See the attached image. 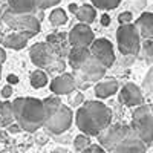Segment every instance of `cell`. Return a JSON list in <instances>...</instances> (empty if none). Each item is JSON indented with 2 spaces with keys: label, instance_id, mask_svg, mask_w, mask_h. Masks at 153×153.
<instances>
[{
  "label": "cell",
  "instance_id": "31",
  "mask_svg": "<svg viewBox=\"0 0 153 153\" xmlns=\"http://www.w3.org/2000/svg\"><path fill=\"white\" fill-rule=\"evenodd\" d=\"M132 19H133V16H132V12H130V11H124V12H121V14L118 16V22H120V25L132 23Z\"/></svg>",
  "mask_w": 153,
  "mask_h": 153
},
{
  "label": "cell",
  "instance_id": "33",
  "mask_svg": "<svg viewBox=\"0 0 153 153\" xmlns=\"http://www.w3.org/2000/svg\"><path fill=\"white\" fill-rule=\"evenodd\" d=\"M61 0H40V6L38 9H48V8H52V6H57Z\"/></svg>",
  "mask_w": 153,
  "mask_h": 153
},
{
  "label": "cell",
  "instance_id": "22",
  "mask_svg": "<svg viewBox=\"0 0 153 153\" xmlns=\"http://www.w3.org/2000/svg\"><path fill=\"white\" fill-rule=\"evenodd\" d=\"M16 121L11 101H0V127H8Z\"/></svg>",
  "mask_w": 153,
  "mask_h": 153
},
{
  "label": "cell",
  "instance_id": "6",
  "mask_svg": "<svg viewBox=\"0 0 153 153\" xmlns=\"http://www.w3.org/2000/svg\"><path fill=\"white\" fill-rule=\"evenodd\" d=\"M130 127L147 146H150L153 143V106H136L132 113Z\"/></svg>",
  "mask_w": 153,
  "mask_h": 153
},
{
  "label": "cell",
  "instance_id": "39",
  "mask_svg": "<svg viewBox=\"0 0 153 153\" xmlns=\"http://www.w3.org/2000/svg\"><path fill=\"white\" fill-rule=\"evenodd\" d=\"M76 9H78V5H76V3H71V5H69V11H71V12H74V14H75Z\"/></svg>",
  "mask_w": 153,
  "mask_h": 153
},
{
  "label": "cell",
  "instance_id": "9",
  "mask_svg": "<svg viewBox=\"0 0 153 153\" xmlns=\"http://www.w3.org/2000/svg\"><path fill=\"white\" fill-rule=\"evenodd\" d=\"M132 132V127L130 126H126V124H110L109 127L101 132L98 135L100 139V146L106 149L107 152H110L115 146H117L121 139H124L127 135Z\"/></svg>",
  "mask_w": 153,
  "mask_h": 153
},
{
  "label": "cell",
  "instance_id": "41",
  "mask_svg": "<svg viewBox=\"0 0 153 153\" xmlns=\"http://www.w3.org/2000/svg\"><path fill=\"white\" fill-rule=\"evenodd\" d=\"M2 66H3V65L0 63V78H2Z\"/></svg>",
  "mask_w": 153,
  "mask_h": 153
},
{
  "label": "cell",
  "instance_id": "28",
  "mask_svg": "<svg viewBox=\"0 0 153 153\" xmlns=\"http://www.w3.org/2000/svg\"><path fill=\"white\" fill-rule=\"evenodd\" d=\"M141 91L143 92H147V94H152L153 92V68L146 75V78L143 81V86H141Z\"/></svg>",
  "mask_w": 153,
  "mask_h": 153
},
{
  "label": "cell",
  "instance_id": "17",
  "mask_svg": "<svg viewBox=\"0 0 153 153\" xmlns=\"http://www.w3.org/2000/svg\"><path fill=\"white\" fill-rule=\"evenodd\" d=\"M135 26L143 40H153V12H143L136 19Z\"/></svg>",
  "mask_w": 153,
  "mask_h": 153
},
{
  "label": "cell",
  "instance_id": "11",
  "mask_svg": "<svg viewBox=\"0 0 153 153\" xmlns=\"http://www.w3.org/2000/svg\"><path fill=\"white\" fill-rule=\"evenodd\" d=\"M147 147L149 146L132 130L124 139H121V141L115 146L109 153H146Z\"/></svg>",
  "mask_w": 153,
  "mask_h": 153
},
{
  "label": "cell",
  "instance_id": "1",
  "mask_svg": "<svg viewBox=\"0 0 153 153\" xmlns=\"http://www.w3.org/2000/svg\"><path fill=\"white\" fill-rule=\"evenodd\" d=\"M76 127L87 136H98L112 124V110L101 101H86L75 113Z\"/></svg>",
  "mask_w": 153,
  "mask_h": 153
},
{
  "label": "cell",
  "instance_id": "38",
  "mask_svg": "<svg viewBox=\"0 0 153 153\" xmlns=\"http://www.w3.org/2000/svg\"><path fill=\"white\" fill-rule=\"evenodd\" d=\"M109 23H110V19H109L107 14H104L101 17V25H103V26H109Z\"/></svg>",
  "mask_w": 153,
  "mask_h": 153
},
{
  "label": "cell",
  "instance_id": "20",
  "mask_svg": "<svg viewBox=\"0 0 153 153\" xmlns=\"http://www.w3.org/2000/svg\"><path fill=\"white\" fill-rule=\"evenodd\" d=\"M28 40H29V37H28L26 34L14 31L12 34L5 35V38L2 40V45H3V48H8V49L20 51V49H23V48H26Z\"/></svg>",
  "mask_w": 153,
  "mask_h": 153
},
{
  "label": "cell",
  "instance_id": "12",
  "mask_svg": "<svg viewBox=\"0 0 153 153\" xmlns=\"http://www.w3.org/2000/svg\"><path fill=\"white\" fill-rule=\"evenodd\" d=\"M71 46H91L95 40V34L91 29V26L86 23H76L68 34Z\"/></svg>",
  "mask_w": 153,
  "mask_h": 153
},
{
  "label": "cell",
  "instance_id": "36",
  "mask_svg": "<svg viewBox=\"0 0 153 153\" xmlns=\"http://www.w3.org/2000/svg\"><path fill=\"white\" fill-rule=\"evenodd\" d=\"M8 83H9V84H17V83H19V76H17V75H12V74L8 75Z\"/></svg>",
  "mask_w": 153,
  "mask_h": 153
},
{
  "label": "cell",
  "instance_id": "24",
  "mask_svg": "<svg viewBox=\"0 0 153 153\" xmlns=\"http://www.w3.org/2000/svg\"><path fill=\"white\" fill-rule=\"evenodd\" d=\"M43 101V107H45V113H46V118L48 117H51L63 103H61V100L58 98V95H55V97H48V98H45V100H42Z\"/></svg>",
  "mask_w": 153,
  "mask_h": 153
},
{
  "label": "cell",
  "instance_id": "15",
  "mask_svg": "<svg viewBox=\"0 0 153 153\" xmlns=\"http://www.w3.org/2000/svg\"><path fill=\"white\" fill-rule=\"evenodd\" d=\"M51 91L55 95H69L72 91H75V81L74 75L69 72H61L58 76L51 81Z\"/></svg>",
  "mask_w": 153,
  "mask_h": 153
},
{
  "label": "cell",
  "instance_id": "5",
  "mask_svg": "<svg viewBox=\"0 0 153 153\" xmlns=\"http://www.w3.org/2000/svg\"><path fill=\"white\" fill-rule=\"evenodd\" d=\"M2 22L12 31L23 32L29 38L34 37L35 34H38L42 29V26H40L42 22H38L34 14H17V12L11 11L9 8L2 11Z\"/></svg>",
  "mask_w": 153,
  "mask_h": 153
},
{
  "label": "cell",
  "instance_id": "29",
  "mask_svg": "<svg viewBox=\"0 0 153 153\" xmlns=\"http://www.w3.org/2000/svg\"><path fill=\"white\" fill-rule=\"evenodd\" d=\"M83 101H84L83 94H81L80 91H76V89L69 94V104H71V106H74V107L81 106V104H83Z\"/></svg>",
  "mask_w": 153,
  "mask_h": 153
},
{
  "label": "cell",
  "instance_id": "14",
  "mask_svg": "<svg viewBox=\"0 0 153 153\" xmlns=\"http://www.w3.org/2000/svg\"><path fill=\"white\" fill-rule=\"evenodd\" d=\"M46 43L54 49V52L61 57V58H66L69 51H71V43H69V38L68 34L65 32H54V34H49L46 37Z\"/></svg>",
  "mask_w": 153,
  "mask_h": 153
},
{
  "label": "cell",
  "instance_id": "2",
  "mask_svg": "<svg viewBox=\"0 0 153 153\" xmlns=\"http://www.w3.org/2000/svg\"><path fill=\"white\" fill-rule=\"evenodd\" d=\"M16 123L22 127V130L34 133L42 129L46 121V113L43 101L34 97H19L12 103Z\"/></svg>",
  "mask_w": 153,
  "mask_h": 153
},
{
  "label": "cell",
  "instance_id": "3",
  "mask_svg": "<svg viewBox=\"0 0 153 153\" xmlns=\"http://www.w3.org/2000/svg\"><path fill=\"white\" fill-rule=\"evenodd\" d=\"M29 57H31V61L34 63V65L38 69L45 71L48 75L49 74H61V72H65V68H66L65 58L58 57L54 52V49L51 48L46 42L35 43L34 46H31Z\"/></svg>",
  "mask_w": 153,
  "mask_h": 153
},
{
  "label": "cell",
  "instance_id": "10",
  "mask_svg": "<svg viewBox=\"0 0 153 153\" xmlns=\"http://www.w3.org/2000/svg\"><path fill=\"white\" fill-rule=\"evenodd\" d=\"M92 57H95L104 68H112V65L115 63V51H113V45L107 40V38H95L92 42V45L89 46Z\"/></svg>",
  "mask_w": 153,
  "mask_h": 153
},
{
  "label": "cell",
  "instance_id": "23",
  "mask_svg": "<svg viewBox=\"0 0 153 153\" xmlns=\"http://www.w3.org/2000/svg\"><path fill=\"white\" fill-rule=\"evenodd\" d=\"M29 81H31V86L35 87V89L45 87V86L48 84V74H46L45 71H42V69H37V71H34V72L31 74Z\"/></svg>",
  "mask_w": 153,
  "mask_h": 153
},
{
  "label": "cell",
  "instance_id": "21",
  "mask_svg": "<svg viewBox=\"0 0 153 153\" xmlns=\"http://www.w3.org/2000/svg\"><path fill=\"white\" fill-rule=\"evenodd\" d=\"M75 17L78 19L80 23L91 25L97 19V9L92 5H81V6H78V9H76Z\"/></svg>",
  "mask_w": 153,
  "mask_h": 153
},
{
  "label": "cell",
  "instance_id": "25",
  "mask_svg": "<svg viewBox=\"0 0 153 153\" xmlns=\"http://www.w3.org/2000/svg\"><path fill=\"white\" fill-rule=\"evenodd\" d=\"M49 22H51L52 26H63L65 23H68V14H66V11L61 9V8L54 9L52 12H51V16H49Z\"/></svg>",
  "mask_w": 153,
  "mask_h": 153
},
{
  "label": "cell",
  "instance_id": "30",
  "mask_svg": "<svg viewBox=\"0 0 153 153\" xmlns=\"http://www.w3.org/2000/svg\"><path fill=\"white\" fill-rule=\"evenodd\" d=\"M80 153H109L106 149H103L100 144H89L83 152H80Z\"/></svg>",
  "mask_w": 153,
  "mask_h": 153
},
{
  "label": "cell",
  "instance_id": "16",
  "mask_svg": "<svg viewBox=\"0 0 153 153\" xmlns=\"http://www.w3.org/2000/svg\"><path fill=\"white\" fill-rule=\"evenodd\" d=\"M91 51L87 46H72L68 54V63L72 68V71H76L83 66V63L91 57Z\"/></svg>",
  "mask_w": 153,
  "mask_h": 153
},
{
  "label": "cell",
  "instance_id": "13",
  "mask_svg": "<svg viewBox=\"0 0 153 153\" xmlns=\"http://www.w3.org/2000/svg\"><path fill=\"white\" fill-rule=\"evenodd\" d=\"M120 101L127 107H136L144 104V94L141 87L136 86L135 83H127L121 87Z\"/></svg>",
  "mask_w": 153,
  "mask_h": 153
},
{
  "label": "cell",
  "instance_id": "18",
  "mask_svg": "<svg viewBox=\"0 0 153 153\" xmlns=\"http://www.w3.org/2000/svg\"><path fill=\"white\" fill-rule=\"evenodd\" d=\"M120 89V84L117 80L109 78V80H100L98 83H95V95L100 100H104L112 97L113 94H117Z\"/></svg>",
  "mask_w": 153,
  "mask_h": 153
},
{
  "label": "cell",
  "instance_id": "19",
  "mask_svg": "<svg viewBox=\"0 0 153 153\" xmlns=\"http://www.w3.org/2000/svg\"><path fill=\"white\" fill-rule=\"evenodd\" d=\"M40 6V0H8V8L17 14H32Z\"/></svg>",
  "mask_w": 153,
  "mask_h": 153
},
{
  "label": "cell",
  "instance_id": "8",
  "mask_svg": "<svg viewBox=\"0 0 153 153\" xmlns=\"http://www.w3.org/2000/svg\"><path fill=\"white\" fill-rule=\"evenodd\" d=\"M72 121H74V112L71 110L69 106L61 104L51 117L46 118L43 127L52 135H61L69 130Z\"/></svg>",
  "mask_w": 153,
  "mask_h": 153
},
{
  "label": "cell",
  "instance_id": "34",
  "mask_svg": "<svg viewBox=\"0 0 153 153\" xmlns=\"http://www.w3.org/2000/svg\"><path fill=\"white\" fill-rule=\"evenodd\" d=\"M2 98H5V100H8L11 95H12V86L11 84H6L5 87H2Z\"/></svg>",
  "mask_w": 153,
  "mask_h": 153
},
{
  "label": "cell",
  "instance_id": "35",
  "mask_svg": "<svg viewBox=\"0 0 153 153\" xmlns=\"http://www.w3.org/2000/svg\"><path fill=\"white\" fill-rule=\"evenodd\" d=\"M8 132H9V133H19V132H22V127L14 121L12 124H9V126H8Z\"/></svg>",
  "mask_w": 153,
  "mask_h": 153
},
{
  "label": "cell",
  "instance_id": "27",
  "mask_svg": "<svg viewBox=\"0 0 153 153\" xmlns=\"http://www.w3.org/2000/svg\"><path fill=\"white\" fill-rule=\"evenodd\" d=\"M89 144H91V136H87V135H84V133H81V135H78V136H75L74 147H75V152H76V153L83 152Z\"/></svg>",
  "mask_w": 153,
  "mask_h": 153
},
{
  "label": "cell",
  "instance_id": "40",
  "mask_svg": "<svg viewBox=\"0 0 153 153\" xmlns=\"http://www.w3.org/2000/svg\"><path fill=\"white\" fill-rule=\"evenodd\" d=\"M0 141H6V133L5 132H0Z\"/></svg>",
  "mask_w": 153,
  "mask_h": 153
},
{
  "label": "cell",
  "instance_id": "37",
  "mask_svg": "<svg viewBox=\"0 0 153 153\" xmlns=\"http://www.w3.org/2000/svg\"><path fill=\"white\" fill-rule=\"evenodd\" d=\"M5 61H6V51H5L2 46H0V63L3 65Z\"/></svg>",
  "mask_w": 153,
  "mask_h": 153
},
{
  "label": "cell",
  "instance_id": "42",
  "mask_svg": "<svg viewBox=\"0 0 153 153\" xmlns=\"http://www.w3.org/2000/svg\"><path fill=\"white\" fill-rule=\"evenodd\" d=\"M0 153H8V152H6V150H3V152H0Z\"/></svg>",
  "mask_w": 153,
  "mask_h": 153
},
{
  "label": "cell",
  "instance_id": "32",
  "mask_svg": "<svg viewBox=\"0 0 153 153\" xmlns=\"http://www.w3.org/2000/svg\"><path fill=\"white\" fill-rule=\"evenodd\" d=\"M143 49H144L147 58L153 60V40H146L144 45H143Z\"/></svg>",
  "mask_w": 153,
  "mask_h": 153
},
{
  "label": "cell",
  "instance_id": "26",
  "mask_svg": "<svg viewBox=\"0 0 153 153\" xmlns=\"http://www.w3.org/2000/svg\"><path fill=\"white\" fill-rule=\"evenodd\" d=\"M121 2L123 0H92V5L98 9L110 11V9H115L117 6H120Z\"/></svg>",
  "mask_w": 153,
  "mask_h": 153
},
{
  "label": "cell",
  "instance_id": "4",
  "mask_svg": "<svg viewBox=\"0 0 153 153\" xmlns=\"http://www.w3.org/2000/svg\"><path fill=\"white\" fill-rule=\"evenodd\" d=\"M107 68H104L95 57H89L80 69L74 71V81H75V89L78 91H84L91 84L98 83L100 80L104 78Z\"/></svg>",
  "mask_w": 153,
  "mask_h": 153
},
{
  "label": "cell",
  "instance_id": "7",
  "mask_svg": "<svg viewBox=\"0 0 153 153\" xmlns=\"http://www.w3.org/2000/svg\"><path fill=\"white\" fill-rule=\"evenodd\" d=\"M118 49L123 55H138L141 51V37L135 26V23L121 25L117 31Z\"/></svg>",
  "mask_w": 153,
  "mask_h": 153
}]
</instances>
